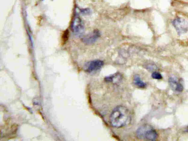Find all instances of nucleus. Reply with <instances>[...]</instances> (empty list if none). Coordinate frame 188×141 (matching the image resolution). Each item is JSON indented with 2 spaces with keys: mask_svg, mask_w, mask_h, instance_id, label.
Wrapping results in <instances>:
<instances>
[{
  "mask_svg": "<svg viewBox=\"0 0 188 141\" xmlns=\"http://www.w3.org/2000/svg\"><path fill=\"white\" fill-rule=\"evenodd\" d=\"M131 116L129 110L124 106H117L110 117V121L113 127L120 128L130 123Z\"/></svg>",
  "mask_w": 188,
  "mask_h": 141,
  "instance_id": "1",
  "label": "nucleus"
},
{
  "mask_svg": "<svg viewBox=\"0 0 188 141\" xmlns=\"http://www.w3.org/2000/svg\"><path fill=\"white\" fill-rule=\"evenodd\" d=\"M137 137L140 139H146L149 141H155L158 134L155 129L149 125H144L137 129Z\"/></svg>",
  "mask_w": 188,
  "mask_h": 141,
  "instance_id": "2",
  "label": "nucleus"
},
{
  "mask_svg": "<svg viewBox=\"0 0 188 141\" xmlns=\"http://www.w3.org/2000/svg\"><path fill=\"white\" fill-rule=\"evenodd\" d=\"M172 25L179 35L184 34L188 31V22L182 17H176L172 22Z\"/></svg>",
  "mask_w": 188,
  "mask_h": 141,
  "instance_id": "3",
  "label": "nucleus"
},
{
  "mask_svg": "<svg viewBox=\"0 0 188 141\" xmlns=\"http://www.w3.org/2000/svg\"><path fill=\"white\" fill-rule=\"evenodd\" d=\"M104 63L100 60H95L86 63L84 65L83 69L88 73L97 71L103 66Z\"/></svg>",
  "mask_w": 188,
  "mask_h": 141,
  "instance_id": "4",
  "label": "nucleus"
},
{
  "mask_svg": "<svg viewBox=\"0 0 188 141\" xmlns=\"http://www.w3.org/2000/svg\"><path fill=\"white\" fill-rule=\"evenodd\" d=\"M72 30L76 35L81 36L84 32V25L80 17L76 16L72 24Z\"/></svg>",
  "mask_w": 188,
  "mask_h": 141,
  "instance_id": "5",
  "label": "nucleus"
},
{
  "mask_svg": "<svg viewBox=\"0 0 188 141\" xmlns=\"http://www.w3.org/2000/svg\"><path fill=\"white\" fill-rule=\"evenodd\" d=\"M101 36V34L98 30H94L93 32L84 37L83 42L86 44H92L97 40Z\"/></svg>",
  "mask_w": 188,
  "mask_h": 141,
  "instance_id": "6",
  "label": "nucleus"
},
{
  "mask_svg": "<svg viewBox=\"0 0 188 141\" xmlns=\"http://www.w3.org/2000/svg\"><path fill=\"white\" fill-rule=\"evenodd\" d=\"M168 83L171 88L175 91L178 92L183 91V85H182V84L175 78L172 77H170L168 80Z\"/></svg>",
  "mask_w": 188,
  "mask_h": 141,
  "instance_id": "7",
  "label": "nucleus"
},
{
  "mask_svg": "<svg viewBox=\"0 0 188 141\" xmlns=\"http://www.w3.org/2000/svg\"><path fill=\"white\" fill-rule=\"evenodd\" d=\"M122 80V76L120 73H116L108 76L105 78V80L107 82H113L114 83H118L120 82Z\"/></svg>",
  "mask_w": 188,
  "mask_h": 141,
  "instance_id": "8",
  "label": "nucleus"
},
{
  "mask_svg": "<svg viewBox=\"0 0 188 141\" xmlns=\"http://www.w3.org/2000/svg\"><path fill=\"white\" fill-rule=\"evenodd\" d=\"M133 82L135 85L140 88H145L146 86V83L143 81L140 76L138 74H136L134 76Z\"/></svg>",
  "mask_w": 188,
  "mask_h": 141,
  "instance_id": "9",
  "label": "nucleus"
},
{
  "mask_svg": "<svg viewBox=\"0 0 188 141\" xmlns=\"http://www.w3.org/2000/svg\"><path fill=\"white\" fill-rule=\"evenodd\" d=\"M152 77L155 80H161L162 78V76L159 73L157 72H154L152 74Z\"/></svg>",
  "mask_w": 188,
  "mask_h": 141,
  "instance_id": "10",
  "label": "nucleus"
},
{
  "mask_svg": "<svg viewBox=\"0 0 188 141\" xmlns=\"http://www.w3.org/2000/svg\"><path fill=\"white\" fill-rule=\"evenodd\" d=\"M187 132H188V127H187Z\"/></svg>",
  "mask_w": 188,
  "mask_h": 141,
  "instance_id": "11",
  "label": "nucleus"
}]
</instances>
